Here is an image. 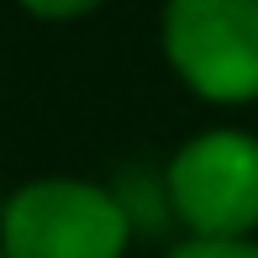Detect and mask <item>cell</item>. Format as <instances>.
Returning a JSON list of instances; mask_svg holds the SVG:
<instances>
[{
  "label": "cell",
  "instance_id": "277c9868",
  "mask_svg": "<svg viewBox=\"0 0 258 258\" xmlns=\"http://www.w3.org/2000/svg\"><path fill=\"white\" fill-rule=\"evenodd\" d=\"M174 258H258V248L242 242V237H195V242H184Z\"/></svg>",
  "mask_w": 258,
  "mask_h": 258
},
{
  "label": "cell",
  "instance_id": "6da1fadb",
  "mask_svg": "<svg viewBox=\"0 0 258 258\" xmlns=\"http://www.w3.org/2000/svg\"><path fill=\"white\" fill-rule=\"evenodd\" d=\"M0 237L6 258H121L132 237V211L95 184L42 179L11 195Z\"/></svg>",
  "mask_w": 258,
  "mask_h": 258
},
{
  "label": "cell",
  "instance_id": "5b68a950",
  "mask_svg": "<svg viewBox=\"0 0 258 258\" xmlns=\"http://www.w3.org/2000/svg\"><path fill=\"white\" fill-rule=\"evenodd\" d=\"M32 16H79V11L100 6V0H21Z\"/></svg>",
  "mask_w": 258,
  "mask_h": 258
},
{
  "label": "cell",
  "instance_id": "7a4b0ae2",
  "mask_svg": "<svg viewBox=\"0 0 258 258\" xmlns=\"http://www.w3.org/2000/svg\"><path fill=\"white\" fill-rule=\"evenodd\" d=\"M169 63L206 100L258 95V0H169Z\"/></svg>",
  "mask_w": 258,
  "mask_h": 258
},
{
  "label": "cell",
  "instance_id": "3957f363",
  "mask_svg": "<svg viewBox=\"0 0 258 258\" xmlns=\"http://www.w3.org/2000/svg\"><path fill=\"white\" fill-rule=\"evenodd\" d=\"M169 201L195 237H242L258 227V143L206 132L174 158Z\"/></svg>",
  "mask_w": 258,
  "mask_h": 258
},
{
  "label": "cell",
  "instance_id": "8992f818",
  "mask_svg": "<svg viewBox=\"0 0 258 258\" xmlns=\"http://www.w3.org/2000/svg\"><path fill=\"white\" fill-rule=\"evenodd\" d=\"M0 258H6V253H0Z\"/></svg>",
  "mask_w": 258,
  "mask_h": 258
}]
</instances>
